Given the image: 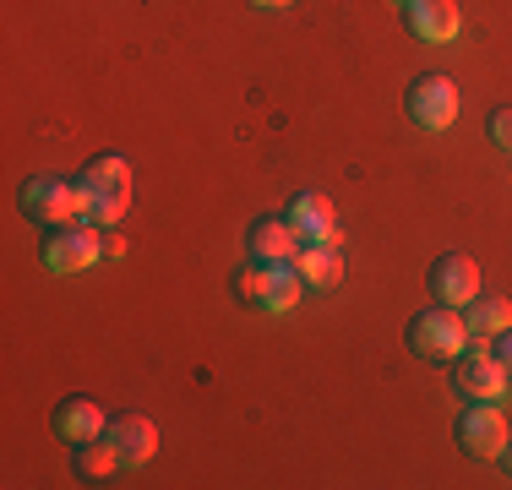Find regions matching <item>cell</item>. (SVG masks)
<instances>
[{
  "label": "cell",
  "instance_id": "1",
  "mask_svg": "<svg viewBox=\"0 0 512 490\" xmlns=\"http://www.w3.org/2000/svg\"><path fill=\"white\" fill-rule=\"evenodd\" d=\"M17 202H22V218H33V224H44V229L82 224V218H88V191L60 180V175H33Z\"/></svg>",
  "mask_w": 512,
  "mask_h": 490
},
{
  "label": "cell",
  "instance_id": "2",
  "mask_svg": "<svg viewBox=\"0 0 512 490\" xmlns=\"http://www.w3.org/2000/svg\"><path fill=\"white\" fill-rule=\"evenodd\" d=\"M507 387H512L507 365L485 349V338H469V354L453 360V392L463 403H502Z\"/></svg>",
  "mask_w": 512,
  "mask_h": 490
},
{
  "label": "cell",
  "instance_id": "3",
  "mask_svg": "<svg viewBox=\"0 0 512 490\" xmlns=\"http://www.w3.org/2000/svg\"><path fill=\"white\" fill-rule=\"evenodd\" d=\"M404 338H409V354H420V360H458L469 349V322L453 305H436V311L414 316Z\"/></svg>",
  "mask_w": 512,
  "mask_h": 490
},
{
  "label": "cell",
  "instance_id": "4",
  "mask_svg": "<svg viewBox=\"0 0 512 490\" xmlns=\"http://www.w3.org/2000/svg\"><path fill=\"white\" fill-rule=\"evenodd\" d=\"M404 109H409L414 126L447 131V126L458 120V88H453V77H442V71H425V77H414L409 93H404Z\"/></svg>",
  "mask_w": 512,
  "mask_h": 490
},
{
  "label": "cell",
  "instance_id": "5",
  "mask_svg": "<svg viewBox=\"0 0 512 490\" xmlns=\"http://www.w3.org/2000/svg\"><path fill=\"white\" fill-rule=\"evenodd\" d=\"M104 256V235L99 224H60L50 229V240H44V267L50 273H82V267H93Z\"/></svg>",
  "mask_w": 512,
  "mask_h": 490
},
{
  "label": "cell",
  "instance_id": "6",
  "mask_svg": "<svg viewBox=\"0 0 512 490\" xmlns=\"http://www.w3.org/2000/svg\"><path fill=\"white\" fill-rule=\"evenodd\" d=\"M458 447L469 452V458H502L507 447V420L496 403H463L458 414Z\"/></svg>",
  "mask_w": 512,
  "mask_h": 490
},
{
  "label": "cell",
  "instance_id": "7",
  "mask_svg": "<svg viewBox=\"0 0 512 490\" xmlns=\"http://www.w3.org/2000/svg\"><path fill=\"white\" fill-rule=\"evenodd\" d=\"M431 294H436V305H453V311H463V305L480 294V262H474V256H463V251L436 256V267H431Z\"/></svg>",
  "mask_w": 512,
  "mask_h": 490
},
{
  "label": "cell",
  "instance_id": "8",
  "mask_svg": "<svg viewBox=\"0 0 512 490\" xmlns=\"http://www.w3.org/2000/svg\"><path fill=\"white\" fill-rule=\"evenodd\" d=\"M109 447L120 452V469H142V463L158 452V425L148 414H115V420L104 425Z\"/></svg>",
  "mask_w": 512,
  "mask_h": 490
},
{
  "label": "cell",
  "instance_id": "9",
  "mask_svg": "<svg viewBox=\"0 0 512 490\" xmlns=\"http://www.w3.org/2000/svg\"><path fill=\"white\" fill-rule=\"evenodd\" d=\"M284 218L295 224V235L306 245H338V213L322 191H295V202H289Z\"/></svg>",
  "mask_w": 512,
  "mask_h": 490
},
{
  "label": "cell",
  "instance_id": "10",
  "mask_svg": "<svg viewBox=\"0 0 512 490\" xmlns=\"http://www.w3.org/2000/svg\"><path fill=\"white\" fill-rule=\"evenodd\" d=\"M404 28L420 44H447L458 39L463 17H458V0H409L404 6Z\"/></svg>",
  "mask_w": 512,
  "mask_h": 490
},
{
  "label": "cell",
  "instance_id": "11",
  "mask_svg": "<svg viewBox=\"0 0 512 490\" xmlns=\"http://www.w3.org/2000/svg\"><path fill=\"white\" fill-rule=\"evenodd\" d=\"M246 251L256 256V262H295V251H300V235H295V224L289 218H251V229H246Z\"/></svg>",
  "mask_w": 512,
  "mask_h": 490
},
{
  "label": "cell",
  "instance_id": "12",
  "mask_svg": "<svg viewBox=\"0 0 512 490\" xmlns=\"http://www.w3.org/2000/svg\"><path fill=\"white\" fill-rule=\"evenodd\" d=\"M50 425H55V436L60 441H71V447H77V441H93V436H104V409L93 398H60L55 403V414H50Z\"/></svg>",
  "mask_w": 512,
  "mask_h": 490
},
{
  "label": "cell",
  "instance_id": "13",
  "mask_svg": "<svg viewBox=\"0 0 512 490\" xmlns=\"http://www.w3.org/2000/svg\"><path fill=\"white\" fill-rule=\"evenodd\" d=\"M77 186L88 196H104V191H131V164L120 153H99L88 169L77 175Z\"/></svg>",
  "mask_w": 512,
  "mask_h": 490
},
{
  "label": "cell",
  "instance_id": "14",
  "mask_svg": "<svg viewBox=\"0 0 512 490\" xmlns=\"http://www.w3.org/2000/svg\"><path fill=\"white\" fill-rule=\"evenodd\" d=\"M463 322H469V338H496L502 327H512V305L496 300V294H474L463 305Z\"/></svg>",
  "mask_w": 512,
  "mask_h": 490
},
{
  "label": "cell",
  "instance_id": "15",
  "mask_svg": "<svg viewBox=\"0 0 512 490\" xmlns=\"http://www.w3.org/2000/svg\"><path fill=\"white\" fill-rule=\"evenodd\" d=\"M295 273L306 278L311 289H327V284L344 278V262H338L333 245H300V251H295Z\"/></svg>",
  "mask_w": 512,
  "mask_h": 490
},
{
  "label": "cell",
  "instance_id": "16",
  "mask_svg": "<svg viewBox=\"0 0 512 490\" xmlns=\"http://www.w3.org/2000/svg\"><path fill=\"white\" fill-rule=\"evenodd\" d=\"M77 480H88V485H104L109 474L120 469V452L109 447V436H93V441H77Z\"/></svg>",
  "mask_w": 512,
  "mask_h": 490
},
{
  "label": "cell",
  "instance_id": "17",
  "mask_svg": "<svg viewBox=\"0 0 512 490\" xmlns=\"http://www.w3.org/2000/svg\"><path fill=\"white\" fill-rule=\"evenodd\" d=\"M278 267H284V262H256V256H251V262L235 273V294H240L246 305H256V311H267L273 284H278Z\"/></svg>",
  "mask_w": 512,
  "mask_h": 490
},
{
  "label": "cell",
  "instance_id": "18",
  "mask_svg": "<svg viewBox=\"0 0 512 490\" xmlns=\"http://www.w3.org/2000/svg\"><path fill=\"white\" fill-rule=\"evenodd\" d=\"M126 207H131V191H104V196H88V224H99V229H120Z\"/></svg>",
  "mask_w": 512,
  "mask_h": 490
},
{
  "label": "cell",
  "instance_id": "19",
  "mask_svg": "<svg viewBox=\"0 0 512 490\" xmlns=\"http://www.w3.org/2000/svg\"><path fill=\"white\" fill-rule=\"evenodd\" d=\"M300 294H306V278L295 273V267H278V284H273V300H267V311H295Z\"/></svg>",
  "mask_w": 512,
  "mask_h": 490
},
{
  "label": "cell",
  "instance_id": "20",
  "mask_svg": "<svg viewBox=\"0 0 512 490\" xmlns=\"http://www.w3.org/2000/svg\"><path fill=\"white\" fill-rule=\"evenodd\" d=\"M491 137L502 142V147H512V109H507V104H502V109H496V115H491Z\"/></svg>",
  "mask_w": 512,
  "mask_h": 490
},
{
  "label": "cell",
  "instance_id": "21",
  "mask_svg": "<svg viewBox=\"0 0 512 490\" xmlns=\"http://www.w3.org/2000/svg\"><path fill=\"white\" fill-rule=\"evenodd\" d=\"M491 349H496V360L507 365V376H512V327H502V333L491 338Z\"/></svg>",
  "mask_w": 512,
  "mask_h": 490
},
{
  "label": "cell",
  "instance_id": "22",
  "mask_svg": "<svg viewBox=\"0 0 512 490\" xmlns=\"http://www.w3.org/2000/svg\"><path fill=\"white\" fill-rule=\"evenodd\" d=\"M104 256H126V235H120V229L104 240Z\"/></svg>",
  "mask_w": 512,
  "mask_h": 490
},
{
  "label": "cell",
  "instance_id": "23",
  "mask_svg": "<svg viewBox=\"0 0 512 490\" xmlns=\"http://www.w3.org/2000/svg\"><path fill=\"white\" fill-rule=\"evenodd\" d=\"M256 6H267V11H278V6H295V0H256Z\"/></svg>",
  "mask_w": 512,
  "mask_h": 490
},
{
  "label": "cell",
  "instance_id": "24",
  "mask_svg": "<svg viewBox=\"0 0 512 490\" xmlns=\"http://www.w3.org/2000/svg\"><path fill=\"white\" fill-rule=\"evenodd\" d=\"M502 463H507V474H512V441H507V447H502Z\"/></svg>",
  "mask_w": 512,
  "mask_h": 490
},
{
  "label": "cell",
  "instance_id": "25",
  "mask_svg": "<svg viewBox=\"0 0 512 490\" xmlns=\"http://www.w3.org/2000/svg\"><path fill=\"white\" fill-rule=\"evenodd\" d=\"M398 6H409V0H398Z\"/></svg>",
  "mask_w": 512,
  "mask_h": 490
}]
</instances>
